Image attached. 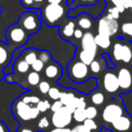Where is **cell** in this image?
<instances>
[{
    "label": "cell",
    "mask_w": 132,
    "mask_h": 132,
    "mask_svg": "<svg viewBox=\"0 0 132 132\" xmlns=\"http://www.w3.org/2000/svg\"><path fill=\"white\" fill-rule=\"evenodd\" d=\"M11 112L14 119L21 125L33 122L37 120L40 116V111L36 106L25 103L20 97L15 99L11 104Z\"/></svg>",
    "instance_id": "cell-1"
},
{
    "label": "cell",
    "mask_w": 132,
    "mask_h": 132,
    "mask_svg": "<svg viewBox=\"0 0 132 132\" xmlns=\"http://www.w3.org/2000/svg\"><path fill=\"white\" fill-rule=\"evenodd\" d=\"M69 78L75 84H84L90 78V68L79 60H72L67 67Z\"/></svg>",
    "instance_id": "cell-2"
},
{
    "label": "cell",
    "mask_w": 132,
    "mask_h": 132,
    "mask_svg": "<svg viewBox=\"0 0 132 132\" xmlns=\"http://www.w3.org/2000/svg\"><path fill=\"white\" fill-rule=\"evenodd\" d=\"M124 113H126V109L121 101L112 100L108 102L101 111V121L103 123L102 126L105 127L109 125L110 123H112L114 120H117L119 117L123 116Z\"/></svg>",
    "instance_id": "cell-3"
},
{
    "label": "cell",
    "mask_w": 132,
    "mask_h": 132,
    "mask_svg": "<svg viewBox=\"0 0 132 132\" xmlns=\"http://www.w3.org/2000/svg\"><path fill=\"white\" fill-rule=\"evenodd\" d=\"M111 57L117 62H122L126 65L132 64V44L125 40H118L112 45Z\"/></svg>",
    "instance_id": "cell-4"
},
{
    "label": "cell",
    "mask_w": 132,
    "mask_h": 132,
    "mask_svg": "<svg viewBox=\"0 0 132 132\" xmlns=\"http://www.w3.org/2000/svg\"><path fill=\"white\" fill-rule=\"evenodd\" d=\"M65 14V7L62 4H47L42 9V19L47 26H55Z\"/></svg>",
    "instance_id": "cell-5"
},
{
    "label": "cell",
    "mask_w": 132,
    "mask_h": 132,
    "mask_svg": "<svg viewBox=\"0 0 132 132\" xmlns=\"http://www.w3.org/2000/svg\"><path fill=\"white\" fill-rule=\"evenodd\" d=\"M50 120H51L52 127L66 128L70 126V124L73 121V118H72V112L66 106H63L59 110L52 112Z\"/></svg>",
    "instance_id": "cell-6"
},
{
    "label": "cell",
    "mask_w": 132,
    "mask_h": 132,
    "mask_svg": "<svg viewBox=\"0 0 132 132\" xmlns=\"http://www.w3.org/2000/svg\"><path fill=\"white\" fill-rule=\"evenodd\" d=\"M19 25L28 34H34L40 29V20L36 13L32 11H27L21 15Z\"/></svg>",
    "instance_id": "cell-7"
},
{
    "label": "cell",
    "mask_w": 132,
    "mask_h": 132,
    "mask_svg": "<svg viewBox=\"0 0 132 132\" xmlns=\"http://www.w3.org/2000/svg\"><path fill=\"white\" fill-rule=\"evenodd\" d=\"M97 30L98 33L100 34H104L107 35L109 37L113 36L118 30H119V23L116 19H113L111 15H109L108 13L104 16H102L99 22H98V26H97Z\"/></svg>",
    "instance_id": "cell-8"
},
{
    "label": "cell",
    "mask_w": 132,
    "mask_h": 132,
    "mask_svg": "<svg viewBox=\"0 0 132 132\" xmlns=\"http://www.w3.org/2000/svg\"><path fill=\"white\" fill-rule=\"evenodd\" d=\"M120 91L122 93H129L132 91V67L123 66L117 72Z\"/></svg>",
    "instance_id": "cell-9"
},
{
    "label": "cell",
    "mask_w": 132,
    "mask_h": 132,
    "mask_svg": "<svg viewBox=\"0 0 132 132\" xmlns=\"http://www.w3.org/2000/svg\"><path fill=\"white\" fill-rule=\"evenodd\" d=\"M106 130H109L111 132H131L132 128V117L129 116L127 112L123 116L119 117L117 120H114L109 125L103 127Z\"/></svg>",
    "instance_id": "cell-10"
},
{
    "label": "cell",
    "mask_w": 132,
    "mask_h": 132,
    "mask_svg": "<svg viewBox=\"0 0 132 132\" xmlns=\"http://www.w3.org/2000/svg\"><path fill=\"white\" fill-rule=\"evenodd\" d=\"M6 36L9 41L13 42L16 45L24 44L28 39V33L20 25H13L9 27L7 30Z\"/></svg>",
    "instance_id": "cell-11"
},
{
    "label": "cell",
    "mask_w": 132,
    "mask_h": 132,
    "mask_svg": "<svg viewBox=\"0 0 132 132\" xmlns=\"http://www.w3.org/2000/svg\"><path fill=\"white\" fill-rule=\"evenodd\" d=\"M102 87L104 91L108 94L117 93L120 90L117 73H114L113 71H109V70L104 72L102 76Z\"/></svg>",
    "instance_id": "cell-12"
},
{
    "label": "cell",
    "mask_w": 132,
    "mask_h": 132,
    "mask_svg": "<svg viewBox=\"0 0 132 132\" xmlns=\"http://www.w3.org/2000/svg\"><path fill=\"white\" fill-rule=\"evenodd\" d=\"M80 45H81L82 50L90 51V52H93V53L97 54L98 46L95 42V35L92 32L87 31V32L84 33V35L80 39Z\"/></svg>",
    "instance_id": "cell-13"
},
{
    "label": "cell",
    "mask_w": 132,
    "mask_h": 132,
    "mask_svg": "<svg viewBox=\"0 0 132 132\" xmlns=\"http://www.w3.org/2000/svg\"><path fill=\"white\" fill-rule=\"evenodd\" d=\"M61 74H62V68L57 63H51V64H48L45 67V69H44V75L48 79L57 80V79L60 78Z\"/></svg>",
    "instance_id": "cell-14"
},
{
    "label": "cell",
    "mask_w": 132,
    "mask_h": 132,
    "mask_svg": "<svg viewBox=\"0 0 132 132\" xmlns=\"http://www.w3.org/2000/svg\"><path fill=\"white\" fill-rule=\"evenodd\" d=\"M76 24L77 26L81 29V30H89L90 28H92L93 26V22H92V18L90 14L88 13H82L79 14L77 20H76Z\"/></svg>",
    "instance_id": "cell-15"
},
{
    "label": "cell",
    "mask_w": 132,
    "mask_h": 132,
    "mask_svg": "<svg viewBox=\"0 0 132 132\" xmlns=\"http://www.w3.org/2000/svg\"><path fill=\"white\" fill-rule=\"evenodd\" d=\"M90 100L93 105L95 106H101L105 102V95L100 90H95L90 94Z\"/></svg>",
    "instance_id": "cell-16"
},
{
    "label": "cell",
    "mask_w": 132,
    "mask_h": 132,
    "mask_svg": "<svg viewBox=\"0 0 132 132\" xmlns=\"http://www.w3.org/2000/svg\"><path fill=\"white\" fill-rule=\"evenodd\" d=\"M95 42L98 47H101L103 50H106L111 45L110 37L107 35H104V34H100V33L95 35Z\"/></svg>",
    "instance_id": "cell-17"
},
{
    "label": "cell",
    "mask_w": 132,
    "mask_h": 132,
    "mask_svg": "<svg viewBox=\"0 0 132 132\" xmlns=\"http://www.w3.org/2000/svg\"><path fill=\"white\" fill-rule=\"evenodd\" d=\"M96 55H97L96 53H93V52H90V51L81 50V51L79 52V54H78V60L89 66V65L96 59Z\"/></svg>",
    "instance_id": "cell-18"
},
{
    "label": "cell",
    "mask_w": 132,
    "mask_h": 132,
    "mask_svg": "<svg viewBox=\"0 0 132 132\" xmlns=\"http://www.w3.org/2000/svg\"><path fill=\"white\" fill-rule=\"evenodd\" d=\"M74 30H75V23L73 21H69L68 23H66L62 29H61V36L63 38H70L71 36H73V33H74Z\"/></svg>",
    "instance_id": "cell-19"
},
{
    "label": "cell",
    "mask_w": 132,
    "mask_h": 132,
    "mask_svg": "<svg viewBox=\"0 0 132 132\" xmlns=\"http://www.w3.org/2000/svg\"><path fill=\"white\" fill-rule=\"evenodd\" d=\"M52 127L51 124V120L46 117V116H42L38 119L37 123H36V129L38 132H46L50 128Z\"/></svg>",
    "instance_id": "cell-20"
},
{
    "label": "cell",
    "mask_w": 132,
    "mask_h": 132,
    "mask_svg": "<svg viewBox=\"0 0 132 132\" xmlns=\"http://www.w3.org/2000/svg\"><path fill=\"white\" fill-rule=\"evenodd\" d=\"M120 30H121V34L123 36H125L128 39L132 40V20L123 22L121 24Z\"/></svg>",
    "instance_id": "cell-21"
},
{
    "label": "cell",
    "mask_w": 132,
    "mask_h": 132,
    "mask_svg": "<svg viewBox=\"0 0 132 132\" xmlns=\"http://www.w3.org/2000/svg\"><path fill=\"white\" fill-rule=\"evenodd\" d=\"M75 97H76V95L74 94V92H72V91H65V92H62L59 100L62 102V104L64 106H67V105H69L73 101V99Z\"/></svg>",
    "instance_id": "cell-22"
},
{
    "label": "cell",
    "mask_w": 132,
    "mask_h": 132,
    "mask_svg": "<svg viewBox=\"0 0 132 132\" xmlns=\"http://www.w3.org/2000/svg\"><path fill=\"white\" fill-rule=\"evenodd\" d=\"M113 6L118 7L121 12H124L127 8H132V0H110Z\"/></svg>",
    "instance_id": "cell-23"
},
{
    "label": "cell",
    "mask_w": 132,
    "mask_h": 132,
    "mask_svg": "<svg viewBox=\"0 0 132 132\" xmlns=\"http://www.w3.org/2000/svg\"><path fill=\"white\" fill-rule=\"evenodd\" d=\"M38 59V53L35 48H29L24 53V60L31 66V64Z\"/></svg>",
    "instance_id": "cell-24"
},
{
    "label": "cell",
    "mask_w": 132,
    "mask_h": 132,
    "mask_svg": "<svg viewBox=\"0 0 132 132\" xmlns=\"http://www.w3.org/2000/svg\"><path fill=\"white\" fill-rule=\"evenodd\" d=\"M20 98H21L25 103L30 104V105H33V106H36V104L40 101V98H39L38 96L33 95V94H29V93L23 94Z\"/></svg>",
    "instance_id": "cell-25"
},
{
    "label": "cell",
    "mask_w": 132,
    "mask_h": 132,
    "mask_svg": "<svg viewBox=\"0 0 132 132\" xmlns=\"http://www.w3.org/2000/svg\"><path fill=\"white\" fill-rule=\"evenodd\" d=\"M82 124L86 125V126H87L89 129H91L93 132H100L101 129L103 128V126H102V125H99L98 122H97L96 120H94V119H86Z\"/></svg>",
    "instance_id": "cell-26"
},
{
    "label": "cell",
    "mask_w": 132,
    "mask_h": 132,
    "mask_svg": "<svg viewBox=\"0 0 132 132\" xmlns=\"http://www.w3.org/2000/svg\"><path fill=\"white\" fill-rule=\"evenodd\" d=\"M72 118L73 120L80 124V123H84V121L87 119L86 117V112H85V108H76L73 112H72Z\"/></svg>",
    "instance_id": "cell-27"
},
{
    "label": "cell",
    "mask_w": 132,
    "mask_h": 132,
    "mask_svg": "<svg viewBox=\"0 0 132 132\" xmlns=\"http://www.w3.org/2000/svg\"><path fill=\"white\" fill-rule=\"evenodd\" d=\"M27 81L30 86H38V84L40 82V75L38 72L36 71H31L28 73L27 75Z\"/></svg>",
    "instance_id": "cell-28"
},
{
    "label": "cell",
    "mask_w": 132,
    "mask_h": 132,
    "mask_svg": "<svg viewBox=\"0 0 132 132\" xmlns=\"http://www.w3.org/2000/svg\"><path fill=\"white\" fill-rule=\"evenodd\" d=\"M31 66L23 59V60H19L16 63H15V69H16V71L19 72V73H27L28 71H29V68H30Z\"/></svg>",
    "instance_id": "cell-29"
},
{
    "label": "cell",
    "mask_w": 132,
    "mask_h": 132,
    "mask_svg": "<svg viewBox=\"0 0 132 132\" xmlns=\"http://www.w3.org/2000/svg\"><path fill=\"white\" fill-rule=\"evenodd\" d=\"M85 112H86L87 119H94V120L98 117V113H99L97 106H95V105H88L85 108Z\"/></svg>",
    "instance_id": "cell-30"
},
{
    "label": "cell",
    "mask_w": 132,
    "mask_h": 132,
    "mask_svg": "<svg viewBox=\"0 0 132 132\" xmlns=\"http://www.w3.org/2000/svg\"><path fill=\"white\" fill-rule=\"evenodd\" d=\"M90 70H91V72L92 73H99V72H101L102 71V68H103V64H102V62L100 61V60H94L90 65Z\"/></svg>",
    "instance_id": "cell-31"
},
{
    "label": "cell",
    "mask_w": 132,
    "mask_h": 132,
    "mask_svg": "<svg viewBox=\"0 0 132 132\" xmlns=\"http://www.w3.org/2000/svg\"><path fill=\"white\" fill-rule=\"evenodd\" d=\"M62 94V91L58 88V87H51L48 93H47V96L50 97V99L52 100H59L60 99V96Z\"/></svg>",
    "instance_id": "cell-32"
},
{
    "label": "cell",
    "mask_w": 132,
    "mask_h": 132,
    "mask_svg": "<svg viewBox=\"0 0 132 132\" xmlns=\"http://www.w3.org/2000/svg\"><path fill=\"white\" fill-rule=\"evenodd\" d=\"M51 104L52 103H50V101L48 100H41L40 99V101L36 104V107L38 108V110L40 111V113H44V112H46L47 110H50L51 109Z\"/></svg>",
    "instance_id": "cell-33"
},
{
    "label": "cell",
    "mask_w": 132,
    "mask_h": 132,
    "mask_svg": "<svg viewBox=\"0 0 132 132\" xmlns=\"http://www.w3.org/2000/svg\"><path fill=\"white\" fill-rule=\"evenodd\" d=\"M50 89H51V85H50V82L46 81V80H40V82L38 84V90H39V92H40L41 94H43V95L47 94L48 91H50Z\"/></svg>",
    "instance_id": "cell-34"
},
{
    "label": "cell",
    "mask_w": 132,
    "mask_h": 132,
    "mask_svg": "<svg viewBox=\"0 0 132 132\" xmlns=\"http://www.w3.org/2000/svg\"><path fill=\"white\" fill-rule=\"evenodd\" d=\"M31 67H32L33 71H36V72L39 73L40 71L43 70V68H44V63H43L40 59H37V60H35V61L31 64Z\"/></svg>",
    "instance_id": "cell-35"
},
{
    "label": "cell",
    "mask_w": 132,
    "mask_h": 132,
    "mask_svg": "<svg viewBox=\"0 0 132 132\" xmlns=\"http://www.w3.org/2000/svg\"><path fill=\"white\" fill-rule=\"evenodd\" d=\"M52 56H51V54H50V52H47V51H45V50H43V51H41V52H39L38 53V59H40L44 64L45 63H48L50 61H51V58Z\"/></svg>",
    "instance_id": "cell-36"
},
{
    "label": "cell",
    "mask_w": 132,
    "mask_h": 132,
    "mask_svg": "<svg viewBox=\"0 0 132 132\" xmlns=\"http://www.w3.org/2000/svg\"><path fill=\"white\" fill-rule=\"evenodd\" d=\"M8 61V53L7 50L3 46H0V65H4L6 64V62Z\"/></svg>",
    "instance_id": "cell-37"
},
{
    "label": "cell",
    "mask_w": 132,
    "mask_h": 132,
    "mask_svg": "<svg viewBox=\"0 0 132 132\" xmlns=\"http://www.w3.org/2000/svg\"><path fill=\"white\" fill-rule=\"evenodd\" d=\"M16 132H38V131H37L36 128H34L32 126H29L28 124H22L18 128Z\"/></svg>",
    "instance_id": "cell-38"
},
{
    "label": "cell",
    "mask_w": 132,
    "mask_h": 132,
    "mask_svg": "<svg viewBox=\"0 0 132 132\" xmlns=\"http://www.w3.org/2000/svg\"><path fill=\"white\" fill-rule=\"evenodd\" d=\"M107 13H108L109 15H111L113 19L118 20V19L120 18V14H121L122 12L120 11V9H119L118 7H116V6H111V7H109V8L107 9Z\"/></svg>",
    "instance_id": "cell-39"
},
{
    "label": "cell",
    "mask_w": 132,
    "mask_h": 132,
    "mask_svg": "<svg viewBox=\"0 0 132 132\" xmlns=\"http://www.w3.org/2000/svg\"><path fill=\"white\" fill-rule=\"evenodd\" d=\"M73 129H74L76 132H93L91 129H89V128H88L86 125H84L82 123L75 125V126L73 127Z\"/></svg>",
    "instance_id": "cell-40"
},
{
    "label": "cell",
    "mask_w": 132,
    "mask_h": 132,
    "mask_svg": "<svg viewBox=\"0 0 132 132\" xmlns=\"http://www.w3.org/2000/svg\"><path fill=\"white\" fill-rule=\"evenodd\" d=\"M64 105L62 104V102L60 101V100H55L52 104H51V111L52 112H55V111H57V110H59L60 108H62Z\"/></svg>",
    "instance_id": "cell-41"
},
{
    "label": "cell",
    "mask_w": 132,
    "mask_h": 132,
    "mask_svg": "<svg viewBox=\"0 0 132 132\" xmlns=\"http://www.w3.org/2000/svg\"><path fill=\"white\" fill-rule=\"evenodd\" d=\"M88 106L87 104V100L84 96H79L77 97V108H86Z\"/></svg>",
    "instance_id": "cell-42"
},
{
    "label": "cell",
    "mask_w": 132,
    "mask_h": 132,
    "mask_svg": "<svg viewBox=\"0 0 132 132\" xmlns=\"http://www.w3.org/2000/svg\"><path fill=\"white\" fill-rule=\"evenodd\" d=\"M70 128L66 127V128H56V127H52L50 128L46 132H70Z\"/></svg>",
    "instance_id": "cell-43"
},
{
    "label": "cell",
    "mask_w": 132,
    "mask_h": 132,
    "mask_svg": "<svg viewBox=\"0 0 132 132\" xmlns=\"http://www.w3.org/2000/svg\"><path fill=\"white\" fill-rule=\"evenodd\" d=\"M82 35H84V32H82V30H81L80 28H78V29H75V30H74L73 36H74V38H75V39H81Z\"/></svg>",
    "instance_id": "cell-44"
},
{
    "label": "cell",
    "mask_w": 132,
    "mask_h": 132,
    "mask_svg": "<svg viewBox=\"0 0 132 132\" xmlns=\"http://www.w3.org/2000/svg\"><path fill=\"white\" fill-rule=\"evenodd\" d=\"M21 2L25 7H32L34 0H21Z\"/></svg>",
    "instance_id": "cell-45"
},
{
    "label": "cell",
    "mask_w": 132,
    "mask_h": 132,
    "mask_svg": "<svg viewBox=\"0 0 132 132\" xmlns=\"http://www.w3.org/2000/svg\"><path fill=\"white\" fill-rule=\"evenodd\" d=\"M0 132H9L7 125L2 121H0Z\"/></svg>",
    "instance_id": "cell-46"
},
{
    "label": "cell",
    "mask_w": 132,
    "mask_h": 132,
    "mask_svg": "<svg viewBox=\"0 0 132 132\" xmlns=\"http://www.w3.org/2000/svg\"><path fill=\"white\" fill-rule=\"evenodd\" d=\"M85 5H94L98 2V0H79Z\"/></svg>",
    "instance_id": "cell-47"
},
{
    "label": "cell",
    "mask_w": 132,
    "mask_h": 132,
    "mask_svg": "<svg viewBox=\"0 0 132 132\" xmlns=\"http://www.w3.org/2000/svg\"><path fill=\"white\" fill-rule=\"evenodd\" d=\"M64 0H47L50 4H61Z\"/></svg>",
    "instance_id": "cell-48"
},
{
    "label": "cell",
    "mask_w": 132,
    "mask_h": 132,
    "mask_svg": "<svg viewBox=\"0 0 132 132\" xmlns=\"http://www.w3.org/2000/svg\"><path fill=\"white\" fill-rule=\"evenodd\" d=\"M43 0H34V2H37V3H40V2H42Z\"/></svg>",
    "instance_id": "cell-49"
},
{
    "label": "cell",
    "mask_w": 132,
    "mask_h": 132,
    "mask_svg": "<svg viewBox=\"0 0 132 132\" xmlns=\"http://www.w3.org/2000/svg\"><path fill=\"white\" fill-rule=\"evenodd\" d=\"M70 132H76V131H75V130H74V129H73V128H72V129H71V130H70Z\"/></svg>",
    "instance_id": "cell-50"
},
{
    "label": "cell",
    "mask_w": 132,
    "mask_h": 132,
    "mask_svg": "<svg viewBox=\"0 0 132 132\" xmlns=\"http://www.w3.org/2000/svg\"><path fill=\"white\" fill-rule=\"evenodd\" d=\"M131 132H132V128H131Z\"/></svg>",
    "instance_id": "cell-51"
}]
</instances>
